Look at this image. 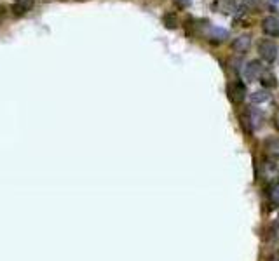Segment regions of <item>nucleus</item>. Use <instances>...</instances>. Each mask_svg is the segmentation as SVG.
Here are the masks:
<instances>
[{"mask_svg":"<svg viewBox=\"0 0 279 261\" xmlns=\"http://www.w3.org/2000/svg\"><path fill=\"white\" fill-rule=\"evenodd\" d=\"M260 82H262V85H264V89H272L278 85V82H276V75L267 70H265L264 75L260 77Z\"/></svg>","mask_w":279,"mask_h":261,"instance_id":"nucleus-11","label":"nucleus"},{"mask_svg":"<svg viewBox=\"0 0 279 261\" xmlns=\"http://www.w3.org/2000/svg\"><path fill=\"white\" fill-rule=\"evenodd\" d=\"M201 30H203V37L206 40H209V42L213 44H222L227 40V37H229V32L223 28H220V26H213L211 23L209 25H201Z\"/></svg>","mask_w":279,"mask_h":261,"instance_id":"nucleus-2","label":"nucleus"},{"mask_svg":"<svg viewBox=\"0 0 279 261\" xmlns=\"http://www.w3.org/2000/svg\"><path fill=\"white\" fill-rule=\"evenodd\" d=\"M227 94H229V99L234 105H241L246 98V87L241 80H234L227 85Z\"/></svg>","mask_w":279,"mask_h":261,"instance_id":"nucleus-4","label":"nucleus"},{"mask_svg":"<svg viewBox=\"0 0 279 261\" xmlns=\"http://www.w3.org/2000/svg\"><path fill=\"white\" fill-rule=\"evenodd\" d=\"M241 120H243V126L248 127V130H257L258 127H262V122H264V115H262L260 110L253 108V106H248L246 110H244L243 117H241Z\"/></svg>","mask_w":279,"mask_h":261,"instance_id":"nucleus-1","label":"nucleus"},{"mask_svg":"<svg viewBox=\"0 0 279 261\" xmlns=\"http://www.w3.org/2000/svg\"><path fill=\"white\" fill-rule=\"evenodd\" d=\"M164 25H166V28L175 30L176 26H178V18H176V14H173V12L166 14V16H164Z\"/></svg>","mask_w":279,"mask_h":261,"instance_id":"nucleus-14","label":"nucleus"},{"mask_svg":"<svg viewBox=\"0 0 279 261\" xmlns=\"http://www.w3.org/2000/svg\"><path fill=\"white\" fill-rule=\"evenodd\" d=\"M262 30L269 37H279V18H276V16H265L262 19Z\"/></svg>","mask_w":279,"mask_h":261,"instance_id":"nucleus-6","label":"nucleus"},{"mask_svg":"<svg viewBox=\"0 0 279 261\" xmlns=\"http://www.w3.org/2000/svg\"><path fill=\"white\" fill-rule=\"evenodd\" d=\"M276 127H278V129H279V110H278V113H276Z\"/></svg>","mask_w":279,"mask_h":261,"instance_id":"nucleus-16","label":"nucleus"},{"mask_svg":"<svg viewBox=\"0 0 279 261\" xmlns=\"http://www.w3.org/2000/svg\"><path fill=\"white\" fill-rule=\"evenodd\" d=\"M269 198H271L272 204L279 207V183L272 185V187L269 188Z\"/></svg>","mask_w":279,"mask_h":261,"instance_id":"nucleus-13","label":"nucleus"},{"mask_svg":"<svg viewBox=\"0 0 279 261\" xmlns=\"http://www.w3.org/2000/svg\"><path fill=\"white\" fill-rule=\"evenodd\" d=\"M258 54L265 63H274L276 58H278V46L271 40H260L258 42Z\"/></svg>","mask_w":279,"mask_h":261,"instance_id":"nucleus-3","label":"nucleus"},{"mask_svg":"<svg viewBox=\"0 0 279 261\" xmlns=\"http://www.w3.org/2000/svg\"><path fill=\"white\" fill-rule=\"evenodd\" d=\"M271 99V92L267 91V89H264V91H257L251 94V103H255V105H258V103H265Z\"/></svg>","mask_w":279,"mask_h":261,"instance_id":"nucleus-12","label":"nucleus"},{"mask_svg":"<svg viewBox=\"0 0 279 261\" xmlns=\"http://www.w3.org/2000/svg\"><path fill=\"white\" fill-rule=\"evenodd\" d=\"M176 4H178L180 7H189V5H190V0H176Z\"/></svg>","mask_w":279,"mask_h":261,"instance_id":"nucleus-15","label":"nucleus"},{"mask_svg":"<svg viewBox=\"0 0 279 261\" xmlns=\"http://www.w3.org/2000/svg\"><path fill=\"white\" fill-rule=\"evenodd\" d=\"M213 7L222 14H232L234 11H237V0H215Z\"/></svg>","mask_w":279,"mask_h":261,"instance_id":"nucleus-8","label":"nucleus"},{"mask_svg":"<svg viewBox=\"0 0 279 261\" xmlns=\"http://www.w3.org/2000/svg\"><path fill=\"white\" fill-rule=\"evenodd\" d=\"M33 7V0H16L14 7H12V11H14V14H25V12H28L30 9Z\"/></svg>","mask_w":279,"mask_h":261,"instance_id":"nucleus-10","label":"nucleus"},{"mask_svg":"<svg viewBox=\"0 0 279 261\" xmlns=\"http://www.w3.org/2000/svg\"><path fill=\"white\" fill-rule=\"evenodd\" d=\"M250 47H251V35H248V33L239 35L232 42V51H234V53L244 54V53H248V51H250Z\"/></svg>","mask_w":279,"mask_h":261,"instance_id":"nucleus-7","label":"nucleus"},{"mask_svg":"<svg viewBox=\"0 0 279 261\" xmlns=\"http://www.w3.org/2000/svg\"><path fill=\"white\" fill-rule=\"evenodd\" d=\"M264 71H265V68L262 66L260 61L255 60V61H250V63L244 66V77H246V80H250V82H257V80H260Z\"/></svg>","mask_w":279,"mask_h":261,"instance_id":"nucleus-5","label":"nucleus"},{"mask_svg":"<svg viewBox=\"0 0 279 261\" xmlns=\"http://www.w3.org/2000/svg\"><path fill=\"white\" fill-rule=\"evenodd\" d=\"M265 153L269 157H274L279 159V136H271V138L265 139Z\"/></svg>","mask_w":279,"mask_h":261,"instance_id":"nucleus-9","label":"nucleus"}]
</instances>
